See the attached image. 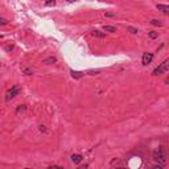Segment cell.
<instances>
[{"label":"cell","mask_w":169,"mask_h":169,"mask_svg":"<svg viewBox=\"0 0 169 169\" xmlns=\"http://www.w3.org/2000/svg\"><path fill=\"white\" fill-rule=\"evenodd\" d=\"M152 157H153V160H155L156 162L161 164V165H164V164L167 162V153H165V149H164V147H162V145L157 147L156 149L153 151Z\"/></svg>","instance_id":"obj_1"},{"label":"cell","mask_w":169,"mask_h":169,"mask_svg":"<svg viewBox=\"0 0 169 169\" xmlns=\"http://www.w3.org/2000/svg\"><path fill=\"white\" fill-rule=\"evenodd\" d=\"M168 67H169V60H165L162 63H160V65H158L155 70L152 71V75H161V74L168 71Z\"/></svg>","instance_id":"obj_2"},{"label":"cell","mask_w":169,"mask_h":169,"mask_svg":"<svg viewBox=\"0 0 169 169\" xmlns=\"http://www.w3.org/2000/svg\"><path fill=\"white\" fill-rule=\"evenodd\" d=\"M21 91V89L19 87V86H13V87H11L8 91H7V94H5V100L7 102H9V100H12L16 95H17Z\"/></svg>","instance_id":"obj_3"},{"label":"cell","mask_w":169,"mask_h":169,"mask_svg":"<svg viewBox=\"0 0 169 169\" xmlns=\"http://www.w3.org/2000/svg\"><path fill=\"white\" fill-rule=\"evenodd\" d=\"M152 60H153V54H152V53H144V54H143L141 62H143V65H144V66H147V65H149V63L152 62Z\"/></svg>","instance_id":"obj_4"},{"label":"cell","mask_w":169,"mask_h":169,"mask_svg":"<svg viewBox=\"0 0 169 169\" xmlns=\"http://www.w3.org/2000/svg\"><path fill=\"white\" fill-rule=\"evenodd\" d=\"M157 9L161 11L164 15H169V5H165V4H157Z\"/></svg>","instance_id":"obj_5"},{"label":"cell","mask_w":169,"mask_h":169,"mask_svg":"<svg viewBox=\"0 0 169 169\" xmlns=\"http://www.w3.org/2000/svg\"><path fill=\"white\" fill-rule=\"evenodd\" d=\"M70 74H71V77L74 79H79V78H82L84 75L83 71H77V70H70Z\"/></svg>","instance_id":"obj_6"},{"label":"cell","mask_w":169,"mask_h":169,"mask_svg":"<svg viewBox=\"0 0 169 169\" xmlns=\"http://www.w3.org/2000/svg\"><path fill=\"white\" fill-rule=\"evenodd\" d=\"M71 161L74 162V164H79L82 160H83V157H82V155H71Z\"/></svg>","instance_id":"obj_7"},{"label":"cell","mask_w":169,"mask_h":169,"mask_svg":"<svg viewBox=\"0 0 169 169\" xmlns=\"http://www.w3.org/2000/svg\"><path fill=\"white\" fill-rule=\"evenodd\" d=\"M91 34L94 36V37H98V39H104V36H106V33H103V32H100V30H91Z\"/></svg>","instance_id":"obj_8"},{"label":"cell","mask_w":169,"mask_h":169,"mask_svg":"<svg viewBox=\"0 0 169 169\" xmlns=\"http://www.w3.org/2000/svg\"><path fill=\"white\" fill-rule=\"evenodd\" d=\"M104 32H110V33H115L116 32V28L115 26H112V25H104Z\"/></svg>","instance_id":"obj_9"},{"label":"cell","mask_w":169,"mask_h":169,"mask_svg":"<svg viewBox=\"0 0 169 169\" xmlns=\"http://www.w3.org/2000/svg\"><path fill=\"white\" fill-rule=\"evenodd\" d=\"M111 165H112V167H114V165H116V167H123L124 164L121 162V161H119L118 158H116V160H112V161H111Z\"/></svg>","instance_id":"obj_10"},{"label":"cell","mask_w":169,"mask_h":169,"mask_svg":"<svg viewBox=\"0 0 169 169\" xmlns=\"http://www.w3.org/2000/svg\"><path fill=\"white\" fill-rule=\"evenodd\" d=\"M151 24H152V25H156V26H161V25H162V23H161L160 20H155V19L151 20Z\"/></svg>","instance_id":"obj_11"},{"label":"cell","mask_w":169,"mask_h":169,"mask_svg":"<svg viewBox=\"0 0 169 169\" xmlns=\"http://www.w3.org/2000/svg\"><path fill=\"white\" fill-rule=\"evenodd\" d=\"M56 61H57L56 57H49V58H46V60H45V63H53V62H56Z\"/></svg>","instance_id":"obj_12"},{"label":"cell","mask_w":169,"mask_h":169,"mask_svg":"<svg viewBox=\"0 0 169 169\" xmlns=\"http://www.w3.org/2000/svg\"><path fill=\"white\" fill-rule=\"evenodd\" d=\"M148 34H149L151 39H157V37H158V33H156V32H149Z\"/></svg>","instance_id":"obj_13"},{"label":"cell","mask_w":169,"mask_h":169,"mask_svg":"<svg viewBox=\"0 0 169 169\" xmlns=\"http://www.w3.org/2000/svg\"><path fill=\"white\" fill-rule=\"evenodd\" d=\"M45 4L46 5H54L56 4V0H45Z\"/></svg>","instance_id":"obj_14"},{"label":"cell","mask_w":169,"mask_h":169,"mask_svg":"<svg viewBox=\"0 0 169 169\" xmlns=\"http://www.w3.org/2000/svg\"><path fill=\"white\" fill-rule=\"evenodd\" d=\"M5 24H8V21L3 17H0V25H5Z\"/></svg>","instance_id":"obj_15"},{"label":"cell","mask_w":169,"mask_h":169,"mask_svg":"<svg viewBox=\"0 0 169 169\" xmlns=\"http://www.w3.org/2000/svg\"><path fill=\"white\" fill-rule=\"evenodd\" d=\"M128 30H131V33H137V29H135V28H132V26H128Z\"/></svg>","instance_id":"obj_16"},{"label":"cell","mask_w":169,"mask_h":169,"mask_svg":"<svg viewBox=\"0 0 169 169\" xmlns=\"http://www.w3.org/2000/svg\"><path fill=\"white\" fill-rule=\"evenodd\" d=\"M24 73L26 74V75H30V74H32V70H30V69H24Z\"/></svg>","instance_id":"obj_17"},{"label":"cell","mask_w":169,"mask_h":169,"mask_svg":"<svg viewBox=\"0 0 169 169\" xmlns=\"http://www.w3.org/2000/svg\"><path fill=\"white\" fill-rule=\"evenodd\" d=\"M67 2H70V3H71V2H77V0H67Z\"/></svg>","instance_id":"obj_18"}]
</instances>
